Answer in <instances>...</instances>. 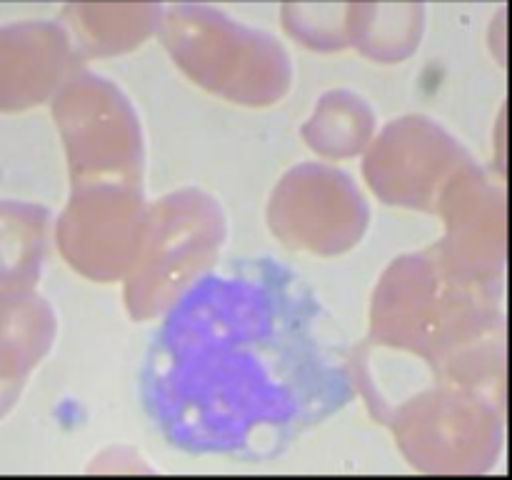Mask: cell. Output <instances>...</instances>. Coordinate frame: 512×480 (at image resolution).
I'll return each instance as SVG.
<instances>
[{
    "label": "cell",
    "mask_w": 512,
    "mask_h": 480,
    "mask_svg": "<svg viewBox=\"0 0 512 480\" xmlns=\"http://www.w3.org/2000/svg\"><path fill=\"white\" fill-rule=\"evenodd\" d=\"M438 203L448 218V235L433 248L440 268L455 280L495 290L505 258L503 195L468 158L443 185Z\"/></svg>",
    "instance_id": "cell-8"
},
{
    "label": "cell",
    "mask_w": 512,
    "mask_h": 480,
    "mask_svg": "<svg viewBox=\"0 0 512 480\" xmlns=\"http://www.w3.org/2000/svg\"><path fill=\"white\" fill-rule=\"evenodd\" d=\"M353 353L308 280L238 258L193 280L150 335L140 398L173 448L268 463L355 398Z\"/></svg>",
    "instance_id": "cell-1"
},
{
    "label": "cell",
    "mask_w": 512,
    "mask_h": 480,
    "mask_svg": "<svg viewBox=\"0 0 512 480\" xmlns=\"http://www.w3.org/2000/svg\"><path fill=\"white\" fill-rule=\"evenodd\" d=\"M375 128V113L363 98L345 90L328 93L318 105V113L303 128L305 143L328 158H348L360 153Z\"/></svg>",
    "instance_id": "cell-16"
},
{
    "label": "cell",
    "mask_w": 512,
    "mask_h": 480,
    "mask_svg": "<svg viewBox=\"0 0 512 480\" xmlns=\"http://www.w3.org/2000/svg\"><path fill=\"white\" fill-rule=\"evenodd\" d=\"M348 43L378 63H400L415 53L425 30V8L415 0H355L345 5Z\"/></svg>",
    "instance_id": "cell-14"
},
{
    "label": "cell",
    "mask_w": 512,
    "mask_h": 480,
    "mask_svg": "<svg viewBox=\"0 0 512 480\" xmlns=\"http://www.w3.org/2000/svg\"><path fill=\"white\" fill-rule=\"evenodd\" d=\"M160 3H75L63 8L60 23L68 30L80 58L115 55L138 48L158 33Z\"/></svg>",
    "instance_id": "cell-13"
},
{
    "label": "cell",
    "mask_w": 512,
    "mask_h": 480,
    "mask_svg": "<svg viewBox=\"0 0 512 480\" xmlns=\"http://www.w3.org/2000/svg\"><path fill=\"white\" fill-rule=\"evenodd\" d=\"M80 55L63 23L25 20L0 28V110L43 103L78 70Z\"/></svg>",
    "instance_id": "cell-11"
},
{
    "label": "cell",
    "mask_w": 512,
    "mask_h": 480,
    "mask_svg": "<svg viewBox=\"0 0 512 480\" xmlns=\"http://www.w3.org/2000/svg\"><path fill=\"white\" fill-rule=\"evenodd\" d=\"M313 215L320 218L313 250L318 255H338L353 248L363 238L370 218L365 198L353 180L343 170L323 163L290 170L270 198V228L283 243H290Z\"/></svg>",
    "instance_id": "cell-9"
},
{
    "label": "cell",
    "mask_w": 512,
    "mask_h": 480,
    "mask_svg": "<svg viewBox=\"0 0 512 480\" xmlns=\"http://www.w3.org/2000/svg\"><path fill=\"white\" fill-rule=\"evenodd\" d=\"M148 223L140 183L95 180L73 185L60 215L58 245L65 260L98 283L118 280L135 263Z\"/></svg>",
    "instance_id": "cell-7"
},
{
    "label": "cell",
    "mask_w": 512,
    "mask_h": 480,
    "mask_svg": "<svg viewBox=\"0 0 512 480\" xmlns=\"http://www.w3.org/2000/svg\"><path fill=\"white\" fill-rule=\"evenodd\" d=\"M438 388L390 410L400 448L423 470L480 473L495 463L503 443L498 398L438 378Z\"/></svg>",
    "instance_id": "cell-5"
},
{
    "label": "cell",
    "mask_w": 512,
    "mask_h": 480,
    "mask_svg": "<svg viewBox=\"0 0 512 480\" xmlns=\"http://www.w3.org/2000/svg\"><path fill=\"white\" fill-rule=\"evenodd\" d=\"M225 238V215L215 198L180 190L148 208L143 243L125 273V303L135 320L158 315L215 265Z\"/></svg>",
    "instance_id": "cell-4"
},
{
    "label": "cell",
    "mask_w": 512,
    "mask_h": 480,
    "mask_svg": "<svg viewBox=\"0 0 512 480\" xmlns=\"http://www.w3.org/2000/svg\"><path fill=\"white\" fill-rule=\"evenodd\" d=\"M73 185L95 180L140 183L143 135L128 98L100 75L75 70L55 98Z\"/></svg>",
    "instance_id": "cell-6"
},
{
    "label": "cell",
    "mask_w": 512,
    "mask_h": 480,
    "mask_svg": "<svg viewBox=\"0 0 512 480\" xmlns=\"http://www.w3.org/2000/svg\"><path fill=\"white\" fill-rule=\"evenodd\" d=\"M283 25L300 45L313 50L348 48L345 5L288 3L283 5Z\"/></svg>",
    "instance_id": "cell-17"
},
{
    "label": "cell",
    "mask_w": 512,
    "mask_h": 480,
    "mask_svg": "<svg viewBox=\"0 0 512 480\" xmlns=\"http://www.w3.org/2000/svg\"><path fill=\"white\" fill-rule=\"evenodd\" d=\"M450 135L428 118H400L388 125L378 145L365 158V178L385 203L405 208H435L443 185L468 160V153L453 143L450 148L428 155Z\"/></svg>",
    "instance_id": "cell-10"
},
{
    "label": "cell",
    "mask_w": 512,
    "mask_h": 480,
    "mask_svg": "<svg viewBox=\"0 0 512 480\" xmlns=\"http://www.w3.org/2000/svg\"><path fill=\"white\" fill-rule=\"evenodd\" d=\"M55 338L50 305L30 288H0V418Z\"/></svg>",
    "instance_id": "cell-12"
},
{
    "label": "cell",
    "mask_w": 512,
    "mask_h": 480,
    "mask_svg": "<svg viewBox=\"0 0 512 480\" xmlns=\"http://www.w3.org/2000/svg\"><path fill=\"white\" fill-rule=\"evenodd\" d=\"M158 35L188 78L233 103H278L293 83L290 55L275 35L248 28L213 5L165 8Z\"/></svg>",
    "instance_id": "cell-3"
},
{
    "label": "cell",
    "mask_w": 512,
    "mask_h": 480,
    "mask_svg": "<svg viewBox=\"0 0 512 480\" xmlns=\"http://www.w3.org/2000/svg\"><path fill=\"white\" fill-rule=\"evenodd\" d=\"M498 293L445 273L433 250L390 265L373 300L375 343L420 355L438 378H458L490 363L500 328ZM500 355V353H498Z\"/></svg>",
    "instance_id": "cell-2"
},
{
    "label": "cell",
    "mask_w": 512,
    "mask_h": 480,
    "mask_svg": "<svg viewBox=\"0 0 512 480\" xmlns=\"http://www.w3.org/2000/svg\"><path fill=\"white\" fill-rule=\"evenodd\" d=\"M48 240L50 213L43 205L0 200V288H33Z\"/></svg>",
    "instance_id": "cell-15"
}]
</instances>
